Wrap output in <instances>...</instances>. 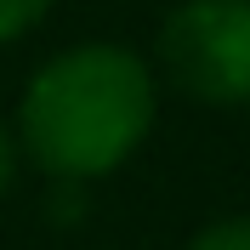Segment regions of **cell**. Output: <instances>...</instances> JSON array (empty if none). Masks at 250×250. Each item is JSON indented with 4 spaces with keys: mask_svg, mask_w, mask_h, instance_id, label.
I'll return each mask as SVG.
<instances>
[{
    "mask_svg": "<svg viewBox=\"0 0 250 250\" xmlns=\"http://www.w3.org/2000/svg\"><path fill=\"white\" fill-rule=\"evenodd\" d=\"M154 125V80L125 46H74L23 91L17 142L57 182L120 171Z\"/></svg>",
    "mask_w": 250,
    "mask_h": 250,
    "instance_id": "1",
    "label": "cell"
},
{
    "mask_svg": "<svg viewBox=\"0 0 250 250\" xmlns=\"http://www.w3.org/2000/svg\"><path fill=\"white\" fill-rule=\"evenodd\" d=\"M188 250H250V216H222L193 233Z\"/></svg>",
    "mask_w": 250,
    "mask_h": 250,
    "instance_id": "3",
    "label": "cell"
},
{
    "mask_svg": "<svg viewBox=\"0 0 250 250\" xmlns=\"http://www.w3.org/2000/svg\"><path fill=\"white\" fill-rule=\"evenodd\" d=\"M46 12H51V0H0V40H17V34H29Z\"/></svg>",
    "mask_w": 250,
    "mask_h": 250,
    "instance_id": "4",
    "label": "cell"
},
{
    "mask_svg": "<svg viewBox=\"0 0 250 250\" xmlns=\"http://www.w3.org/2000/svg\"><path fill=\"white\" fill-rule=\"evenodd\" d=\"M12 176H17V137H12V125L0 120V193L12 188Z\"/></svg>",
    "mask_w": 250,
    "mask_h": 250,
    "instance_id": "5",
    "label": "cell"
},
{
    "mask_svg": "<svg viewBox=\"0 0 250 250\" xmlns=\"http://www.w3.org/2000/svg\"><path fill=\"white\" fill-rule=\"evenodd\" d=\"M159 57L199 103H250V0H182L159 29Z\"/></svg>",
    "mask_w": 250,
    "mask_h": 250,
    "instance_id": "2",
    "label": "cell"
}]
</instances>
